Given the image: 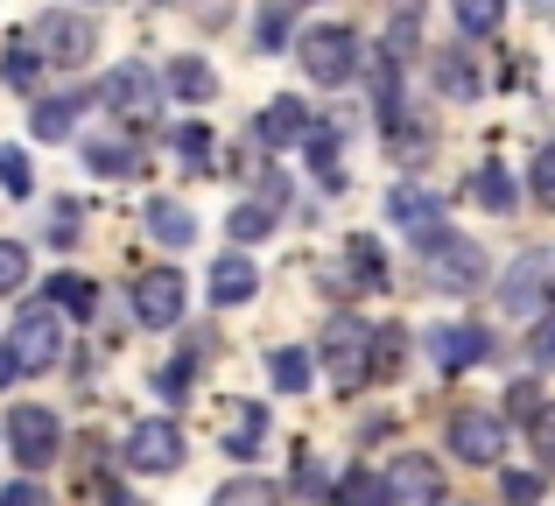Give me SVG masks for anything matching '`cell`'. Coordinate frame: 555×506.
<instances>
[{
  "label": "cell",
  "mask_w": 555,
  "mask_h": 506,
  "mask_svg": "<svg viewBox=\"0 0 555 506\" xmlns=\"http://www.w3.org/2000/svg\"><path fill=\"white\" fill-rule=\"evenodd\" d=\"M8 359H14V373H50L64 359V310L56 302H28L8 330Z\"/></svg>",
  "instance_id": "obj_1"
},
{
  "label": "cell",
  "mask_w": 555,
  "mask_h": 506,
  "mask_svg": "<svg viewBox=\"0 0 555 506\" xmlns=\"http://www.w3.org/2000/svg\"><path fill=\"white\" fill-rule=\"evenodd\" d=\"M324 373L338 394H359V387L373 380V330L359 324V316H338V324L324 330Z\"/></svg>",
  "instance_id": "obj_2"
},
{
  "label": "cell",
  "mask_w": 555,
  "mask_h": 506,
  "mask_svg": "<svg viewBox=\"0 0 555 506\" xmlns=\"http://www.w3.org/2000/svg\"><path fill=\"white\" fill-rule=\"evenodd\" d=\"M28 50L42 56V64H85V56L99 50V28L85 22V14H64V8H50V14H36V28H28Z\"/></svg>",
  "instance_id": "obj_3"
},
{
  "label": "cell",
  "mask_w": 555,
  "mask_h": 506,
  "mask_svg": "<svg viewBox=\"0 0 555 506\" xmlns=\"http://www.w3.org/2000/svg\"><path fill=\"white\" fill-rule=\"evenodd\" d=\"M302 70H310L317 85H352L359 78V36L338 28V22L310 28V36H302Z\"/></svg>",
  "instance_id": "obj_4"
},
{
  "label": "cell",
  "mask_w": 555,
  "mask_h": 506,
  "mask_svg": "<svg viewBox=\"0 0 555 506\" xmlns=\"http://www.w3.org/2000/svg\"><path fill=\"white\" fill-rule=\"evenodd\" d=\"M548 296H555V247L520 254L514 268H506V282H500V310L506 316H534Z\"/></svg>",
  "instance_id": "obj_5"
},
{
  "label": "cell",
  "mask_w": 555,
  "mask_h": 506,
  "mask_svg": "<svg viewBox=\"0 0 555 506\" xmlns=\"http://www.w3.org/2000/svg\"><path fill=\"white\" fill-rule=\"evenodd\" d=\"M8 451L22 471H42L56 451H64V423H56L50 408H14L8 415Z\"/></svg>",
  "instance_id": "obj_6"
},
{
  "label": "cell",
  "mask_w": 555,
  "mask_h": 506,
  "mask_svg": "<svg viewBox=\"0 0 555 506\" xmlns=\"http://www.w3.org/2000/svg\"><path fill=\"white\" fill-rule=\"evenodd\" d=\"M387 219L401 225V233L415 239L422 254H436V247H443V239H450V225H443V205H436L429 191H415V183H401V191L387 197Z\"/></svg>",
  "instance_id": "obj_7"
},
{
  "label": "cell",
  "mask_w": 555,
  "mask_h": 506,
  "mask_svg": "<svg viewBox=\"0 0 555 506\" xmlns=\"http://www.w3.org/2000/svg\"><path fill=\"white\" fill-rule=\"evenodd\" d=\"M450 451H457L464 465H500L506 423H500V415H486V408H457V415H450Z\"/></svg>",
  "instance_id": "obj_8"
},
{
  "label": "cell",
  "mask_w": 555,
  "mask_h": 506,
  "mask_svg": "<svg viewBox=\"0 0 555 506\" xmlns=\"http://www.w3.org/2000/svg\"><path fill=\"white\" fill-rule=\"evenodd\" d=\"M127 465H134V471H177L183 465V429L169 423V415L134 423V429H127Z\"/></svg>",
  "instance_id": "obj_9"
},
{
  "label": "cell",
  "mask_w": 555,
  "mask_h": 506,
  "mask_svg": "<svg viewBox=\"0 0 555 506\" xmlns=\"http://www.w3.org/2000/svg\"><path fill=\"white\" fill-rule=\"evenodd\" d=\"M183 302H190V296H183V274H177V268H149V274L134 282V316H141V324H155V330L177 324Z\"/></svg>",
  "instance_id": "obj_10"
},
{
  "label": "cell",
  "mask_w": 555,
  "mask_h": 506,
  "mask_svg": "<svg viewBox=\"0 0 555 506\" xmlns=\"http://www.w3.org/2000/svg\"><path fill=\"white\" fill-rule=\"evenodd\" d=\"M99 99H106L120 120H149L155 113V70H141V64H120L106 85H99Z\"/></svg>",
  "instance_id": "obj_11"
},
{
  "label": "cell",
  "mask_w": 555,
  "mask_h": 506,
  "mask_svg": "<svg viewBox=\"0 0 555 506\" xmlns=\"http://www.w3.org/2000/svg\"><path fill=\"white\" fill-rule=\"evenodd\" d=\"M486 352H492V338H486L478 324H436V330H429V359H436L443 373H464V366H478Z\"/></svg>",
  "instance_id": "obj_12"
},
{
  "label": "cell",
  "mask_w": 555,
  "mask_h": 506,
  "mask_svg": "<svg viewBox=\"0 0 555 506\" xmlns=\"http://www.w3.org/2000/svg\"><path fill=\"white\" fill-rule=\"evenodd\" d=\"M429 282H436V288H457V296H464V288L486 282V254H478L472 239H443V247L429 254Z\"/></svg>",
  "instance_id": "obj_13"
},
{
  "label": "cell",
  "mask_w": 555,
  "mask_h": 506,
  "mask_svg": "<svg viewBox=\"0 0 555 506\" xmlns=\"http://www.w3.org/2000/svg\"><path fill=\"white\" fill-rule=\"evenodd\" d=\"M387 493H393V506H436L443 499V471H436L429 457L401 451V465L387 471Z\"/></svg>",
  "instance_id": "obj_14"
},
{
  "label": "cell",
  "mask_w": 555,
  "mask_h": 506,
  "mask_svg": "<svg viewBox=\"0 0 555 506\" xmlns=\"http://www.w3.org/2000/svg\"><path fill=\"white\" fill-rule=\"evenodd\" d=\"M310 106H302V99H274L268 113H260V141H268V148H296V141H310Z\"/></svg>",
  "instance_id": "obj_15"
},
{
  "label": "cell",
  "mask_w": 555,
  "mask_h": 506,
  "mask_svg": "<svg viewBox=\"0 0 555 506\" xmlns=\"http://www.w3.org/2000/svg\"><path fill=\"white\" fill-rule=\"evenodd\" d=\"M85 163H92L99 177H141V148H134V141H120V134L85 141Z\"/></svg>",
  "instance_id": "obj_16"
},
{
  "label": "cell",
  "mask_w": 555,
  "mask_h": 506,
  "mask_svg": "<svg viewBox=\"0 0 555 506\" xmlns=\"http://www.w3.org/2000/svg\"><path fill=\"white\" fill-rule=\"evenodd\" d=\"M260 288V274H254V260H240V254H225L211 268V302H246Z\"/></svg>",
  "instance_id": "obj_17"
},
{
  "label": "cell",
  "mask_w": 555,
  "mask_h": 506,
  "mask_svg": "<svg viewBox=\"0 0 555 506\" xmlns=\"http://www.w3.org/2000/svg\"><path fill=\"white\" fill-rule=\"evenodd\" d=\"M149 233L163 239V247H190V239H197V219H190L177 197H155L149 205Z\"/></svg>",
  "instance_id": "obj_18"
},
{
  "label": "cell",
  "mask_w": 555,
  "mask_h": 506,
  "mask_svg": "<svg viewBox=\"0 0 555 506\" xmlns=\"http://www.w3.org/2000/svg\"><path fill=\"white\" fill-rule=\"evenodd\" d=\"M260 437H268V415H260L254 401H240V408H232V423H225V451L232 457H254Z\"/></svg>",
  "instance_id": "obj_19"
},
{
  "label": "cell",
  "mask_w": 555,
  "mask_h": 506,
  "mask_svg": "<svg viewBox=\"0 0 555 506\" xmlns=\"http://www.w3.org/2000/svg\"><path fill=\"white\" fill-rule=\"evenodd\" d=\"M338 506H393V493H387L379 471H345V479H338Z\"/></svg>",
  "instance_id": "obj_20"
},
{
  "label": "cell",
  "mask_w": 555,
  "mask_h": 506,
  "mask_svg": "<svg viewBox=\"0 0 555 506\" xmlns=\"http://www.w3.org/2000/svg\"><path fill=\"white\" fill-rule=\"evenodd\" d=\"M169 92H177V99H211V92H218L211 64H197V56H177V64H169Z\"/></svg>",
  "instance_id": "obj_21"
},
{
  "label": "cell",
  "mask_w": 555,
  "mask_h": 506,
  "mask_svg": "<svg viewBox=\"0 0 555 506\" xmlns=\"http://www.w3.org/2000/svg\"><path fill=\"white\" fill-rule=\"evenodd\" d=\"M450 14H457L464 36H492L506 22V0H450Z\"/></svg>",
  "instance_id": "obj_22"
},
{
  "label": "cell",
  "mask_w": 555,
  "mask_h": 506,
  "mask_svg": "<svg viewBox=\"0 0 555 506\" xmlns=\"http://www.w3.org/2000/svg\"><path fill=\"white\" fill-rule=\"evenodd\" d=\"M211 506H282V485L274 479H232V485H218Z\"/></svg>",
  "instance_id": "obj_23"
},
{
  "label": "cell",
  "mask_w": 555,
  "mask_h": 506,
  "mask_svg": "<svg viewBox=\"0 0 555 506\" xmlns=\"http://www.w3.org/2000/svg\"><path fill=\"white\" fill-rule=\"evenodd\" d=\"M268 373H274V387H282V394H302V387H310V352L282 345V352L268 359Z\"/></svg>",
  "instance_id": "obj_24"
},
{
  "label": "cell",
  "mask_w": 555,
  "mask_h": 506,
  "mask_svg": "<svg viewBox=\"0 0 555 506\" xmlns=\"http://www.w3.org/2000/svg\"><path fill=\"white\" fill-rule=\"evenodd\" d=\"M70 120H78V99H42L28 127H36V141H64V134H70Z\"/></svg>",
  "instance_id": "obj_25"
},
{
  "label": "cell",
  "mask_w": 555,
  "mask_h": 506,
  "mask_svg": "<svg viewBox=\"0 0 555 506\" xmlns=\"http://www.w3.org/2000/svg\"><path fill=\"white\" fill-rule=\"evenodd\" d=\"M0 191H8V197H28V191H36V169H28V155L8 148V141H0Z\"/></svg>",
  "instance_id": "obj_26"
},
{
  "label": "cell",
  "mask_w": 555,
  "mask_h": 506,
  "mask_svg": "<svg viewBox=\"0 0 555 506\" xmlns=\"http://www.w3.org/2000/svg\"><path fill=\"white\" fill-rule=\"evenodd\" d=\"M302 148H310V163H317V177H324V183H338V177H345V169H338V134H331L324 120L310 127V141H302Z\"/></svg>",
  "instance_id": "obj_27"
},
{
  "label": "cell",
  "mask_w": 555,
  "mask_h": 506,
  "mask_svg": "<svg viewBox=\"0 0 555 506\" xmlns=\"http://www.w3.org/2000/svg\"><path fill=\"white\" fill-rule=\"evenodd\" d=\"M0 78H8V85H22V92H28V85L42 78V56L28 50V42H8V56H0Z\"/></svg>",
  "instance_id": "obj_28"
},
{
  "label": "cell",
  "mask_w": 555,
  "mask_h": 506,
  "mask_svg": "<svg viewBox=\"0 0 555 506\" xmlns=\"http://www.w3.org/2000/svg\"><path fill=\"white\" fill-rule=\"evenodd\" d=\"M56 310H70V316H92V310H99L92 282H85V274H56Z\"/></svg>",
  "instance_id": "obj_29"
},
{
  "label": "cell",
  "mask_w": 555,
  "mask_h": 506,
  "mask_svg": "<svg viewBox=\"0 0 555 506\" xmlns=\"http://www.w3.org/2000/svg\"><path fill=\"white\" fill-rule=\"evenodd\" d=\"M472 197H478V205H492V211H514V183H506V169H478Z\"/></svg>",
  "instance_id": "obj_30"
},
{
  "label": "cell",
  "mask_w": 555,
  "mask_h": 506,
  "mask_svg": "<svg viewBox=\"0 0 555 506\" xmlns=\"http://www.w3.org/2000/svg\"><path fill=\"white\" fill-rule=\"evenodd\" d=\"M268 233H274L268 205H240V211H232V239H240V247H254V239H268Z\"/></svg>",
  "instance_id": "obj_31"
},
{
  "label": "cell",
  "mask_w": 555,
  "mask_h": 506,
  "mask_svg": "<svg viewBox=\"0 0 555 506\" xmlns=\"http://www.w3.org/2000/svg\"><path fill=\"white\" fill-rule=\"evenodd\" d=\"M22 282H28V247L22 239H0V296H14Z\"/></svg>",
  "instance_id": "obj_32"
},
{
  "label": "cell",
  "mask_w": 555,
  "mask_h": 506,
  "mask_svg": "<svg viewBox=\"0 0 555 506\" xmlns=\"http://www.w3.org/2000/svg\"><path fill=\"white\" fill-rule=\"evenodd\" d=\"M401 352H408V330L401 324L373 330V373H393V366H401Z\"/></svg>",
  "instance_id": "obj_33"
},
{
  "label": "cell",
  "mask_w": 555,
  "mask_h": 506,
  "mask_svg": "<svg viewBox=\"0 0 555 506\" xmlns=\"http://www.w3.org/2000/svg\"><path fill=\"white\" fill-rule=\"evenodd\" d=\"M436 78H443V92H457V99H472V92H478V70H472V64H464V56H457V50H450V56H443V64H436Z\"/></svg>",
  "instance_id": "obj_34"
},
{
  "label": "cell",
  "mask_w": 555,
  "mask_h": 506,
  "mask_svg": "<svg viewBox=\"0 0 555 506\" xmlns=\"http://www.w3.org/2000/svg\"><path fill=\"white\" fill-rule=\"evenodd\" d=\"M500 493H506V506H542V471H506Z\"/></svg>",
  "instance_id": "obj_35"
},
{
  "label": "cell",
  "mask_w": 555,
  "mask_h": 506,
  "mask_svg": "<svg viewBox=\"0 0 555 506\" xmlns=\"http://www.w3.org/2000/svg\"><path fill=\"white\" fill-rule=\"evenodd\" d=\"M528 437H534V457H542V465H555V401L528 423Z\"/></svg>",
  "instance_id": "obj_36"
},
{
  "label": "cell",
  "mask_w": 555,
  "mask_h": 506,
  "mask_svg": "<svg viewBox=\"0 0 555 506\" xmlns=\"http://www.w3.org/2000/svg\"><path fill=\"white\" fill-rule=\"evenodd\" d=\"M177 155H183L190 169H197V163H211V134H204V127H183V134H177Z\"/></svg>",
  "instance_id": "obj_37"
},
{
  "label": "cell",
  "mask_w": 555,
  "mask_h": 506,
  "mask_svg": "<svg viewBox=\"0 0 555 506\" xmlns=\"http://www.w3.org/2000/svg\"><path fill=\"white\" fill-rule=\"evenodd\" d=\"M534 197H542V205L555 211V148L534 155Z\"/></svg>",
  "instance_id": "obj_38"
},
{
  "label": "cell",
  "mask_w": 555,
  "mask_h": 506,
  "mask_svg": "<svg viewBox=\"0 0 555 506\" xmlns=\"http://www.w3.org/2000/svg\"><path fill=\"white\" fill-rule=\"evenodd\" d=\"M0 506H50V493L36 479H22V485H0Z\"/></svg>",
  "instance_id": "obj_39"
},
{
  "label": "cell",
  "mask_w": 555,
  "mask_h": 506,
  "mask_svg": "<svg viewBox=\"0 0 555 506\" xmlns=\"http://www.w3.org/2000/svg\"><path fill=\"white\" fill-rule=\"evenodd\" d=\"M542 408H548V401H542V387H528V380H520V387H514V415H528V423H534Z\"/></svg>",
  "instance_id": "obj_40"
},
{
  "label": "cell",
  "mask_w": 555,
  "mask_h": 506,
  "mask_svg": "<svg viewBox=\"0 0 555 506\" xmlns=\"http://www.w3.org/2000/svg\"><path fill=\"white\" fill-rule=\"evenodd\" d=\"M534 359H548V366H555V316L534 324Z\"/></svg>",
  "instance_id": "obj_41"
},
{
  "label": "cell",
  "mask_w": 555,
  "mask_h": 506,
  "mask_svg": "<svg viewBox=\"0 0 555 506\" xmlns=\"http://www.w3.org/2000/svg\"><path fill=\"white\" fill-rule=\"evenodd\" d=\"M282 28H288V8H268V22H260V36H268V42H282Z\"/></svg>",
  "instance_id": "obj_42"
},
{
  "label": "cell",
  "mask_w": 555,
  "mask_h": 506,
  "mask_svg": "<svg viewBox=\"0 0 555 506\" xmlns=\"http://www.w3.org/2000/svg\"><path fill=\"white\" fill-rule=\"evenodd\" d=\"M8 380H22V373H14V359H8V352H0V387H8Z\"/></svg>",
  "instance_id": "obj_43"
},
{
  "label": "cell",
  "mask_w": 555,
  "mask_h": 506,
  "mask_svg": "<svg viewBox=\"0 0 555 506\" xmlns=\"http://www.w3.org/2000/svg\"><path fill=\"white\" fill-rule=\"evenodd\" d=\"M113 506H141V499H113Z\"/></svg>",
  "instance_id": "obj_44"
}]
</instances>
